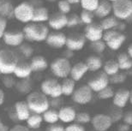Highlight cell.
I'll return each instance as SVG.
<instances>
[{
    "instance_id": "obj_1",
    "label": "cell",
    "mask_w": 132,
    "mask_h": 131,
    "mask_svg": "<svg viewBox=\"0 0 132 131\" xmlns=\"http://www.w3.org/2000/svg\"><path fill=\"white\" fill-rule=\"evenodd\" d=\"M22 32L24 33L25 40L28 42L41 43L46 41L50 30L48 25H46L45 23L29 22L25 24L22 28Z\"/></svg>"
},
{
    "instance_id": "obj_2",
    "label": "cell",
    "mask_w": 132,
    "mask_h": 131,
    "mask_svg": "<svg viewBox=\"0 0 132 131\" xmlns=\"http://www.w3.org/2000/svg\"><path fill=\"white\" fill-rule=\"evenodd\" d=\"M19 61L16 51L11 48H2L0 50V74H13Z\"/></svg>"
},
{
    "instance_id": "obj_3",
    "label": "cell",
    "mask_w": 132,
    "mask_h": 131,
    "mask_svg": "<svg viewBox=\"0 0 132 131\" xmlns=\"http://www.w3.org/2000/svg\"><path fill=\"white\" fill-rule=\"evenodd\" d=\"M27 103L30 111L37 114L44 113L49 109V101L46 94L40 92H32L27 97Z\"/></svg>"
},
{
    "instance_id": "obj_4",
    "label": "cell",
    "mask_w": 132,
    "mask_h": 131,
    "mask_svg": "<svg viewBox=\"0 0 132 131\" xmlns=\"http://www.w3.org/2000/svg\"><path fill=\"white\" fill-rule=\"evenodd\" d=\"M35 6L29 1H22L15 5L14 18L17 22L23 24L32 22Z\"/></svg>"
},
{
    "instance_id": "obj_5",
    "label": "cell",
    "mask_w": 132,
    "mask_h": 131,
    "mask_svg": "<svg viewBox=\"0 0 132 131\" xmlns=\"http://www.w3.org/2000/svg\"><path fill=\"white\" fill-rule=\"evenodd\" d=\"M102 40L105 41L106 46L110 50L118 51L125 44L126 40V36L123 32H119V31L116 29H112L105 31Z\"/></svg>"
},
{
    "instance_id": "obj_6",
    "label": "cell",
    "mask_w": 132,
    "mask_h": 131,
    "mask_svg": "<svg viewBox=\"0 0 132 131\" xmlns=\"http://www.w3.org/2000/svg\"><path fill=\"white\" fill-rule=\"evenodd\" d=\"M71 63L70 59L66 58L64 57H57L52 60L50 64V69L52 73L57 78H67L70 74L71 70Z\"/></svg>"
},
{
    "instance_id": "obj_7",
    "label": "cell",
    "mask_w": 132,
    "mask_h": 131,
    "mask_svg": "<svg viewBox=\"0 0 132 131\" xmlns=\"http://www.w3.org/2000/svg\"><path fill=\"white\" fill-rule=\"evenodd\" d=\"M112 13L118 20L132 18V0H117L112 3Z\"/></svg>"
},
{
    "instance_id": "obj_8",
    "label": "cell",
    "mask_w": 132,
    "mask_h": 131,
    "mask_svg": "<svg viewBox=\"0 0 132 131\" xmlns=\"http://www.w3.org/2000/svg\"><path fill=\"white\" fill-rule=\"evenodd\" d=\"M41 92L46 96H50L52 99L59 98L62 95L61 83L56 79H46L41 82Z\"/></svg>"
},
{
    "instance_id": "obj_9",
    "label": "cell",
    "mask_w": 132,
    "mask_h": 131,
    "mask_svg": "<svg viewBox=\"0 0 132 131\" xmlns=\"http://www.w3.org/2000/svg\"><path fill=\"white\" fill-rule=\"evenodd\" d=\"M2 40L6 46L17 48L25 41L24 33L22 30H7Z\"/></svg>"
},
{
    "instance_id": "obj_10",
    "label": "cell",
    "mask_w": 132,
    "mask_h": 131,
    "mask_svg": "<svg viewBox=\"0 0 132 131\" xmlns=\"http://www.w3.org/2000/svg\"><path fill=\"white\" fill-rule=\"evenodd\" d=\"M87 42V39L83 33H73L66 38V49L75 52L81 51Z\"/></svg>"
},
{
    "instance_id": "obj_11",
    "label": "cell",
    "mask_w": 132,
    "mask_h": 131,
    "mask_svg": "<svg viewBox=\"0 0 132 131\" xmlns=\"http://www.w3.org/2000/svg\"><path fill=\"white\" fill-rule=\"evenodd\" d=\"M104 29L102 28L100 22H92L91 24L86 25L85 28H84L83 34L87 39V40L93 42V41L102 40L103 34H104Z\"/></svg>"
},
{
    "instance_id": "obj_12",
    "label": "cell",
    "mask_w": 132,
    "mask_h": 131,
    "mask_svg": "<svg viewBox=\"0 0 132 131\" xmlns=\"http://www.w3.org/2000/svg\"><path fill=\"white\" fill-rule=\"evenodd\" d=\"M67 36L61 31H52L47 36L46 43L52 49H62L65 47Z\"/></svg>"
},
{
    "instance_id": "obj_13",
    "label": "cell",
    "mask_w": 132,
    "mask_h": 131,
    "mask_svg": "<svg viewBox=\"0 0 132 131\" xmlns=\"http://www.w3.org/2000/svg\"><path fill=\"white\" fill-rule=\"evenodd\" d=\"M68 15L61 13L59 11L54 12L53 14L50 15L48 23V27L52 28L53 31H61L64 28L67 27Z\"/></svg>"
},
{
    "instance_id": "obj_14",
    "label": "cell",
    "mask_w": 132,
    "mask_h": 131,
    "mask_svg": "<svg viewBox=\"0 0 132 131\" xmlns=\"http://www.w3.org/2000/svg\"><path fill=\"white\" fill-rule=\"evenodd\" d=\"M92 89L89 88L88 85H83L81 87L76 89L73 93V99L76 103L80 104H88L91 101L92 96Z\"/></svg>"
},
{
    "instance_id": "obj_15",
    "label": "cell",
    "mask_w": 132,
    "mask_h": 131,
    "mask_svg": "<svg viewBox=\"0 0 132 131\" xmlns=\"http://www.w3.org/2000/svg\"><path fill=\"white\" fill-rule=\"evenodd\" d=\"M109 83H110L109 75H107L103 71V72H100L98 75H96L94 77L89 80L88 85L92 89V91L98 93L100 90H102L103 88L109 86Z\"/></svg>"
},
{
    "instance_id": "obj_16",
    "label": "cell",
    "mask_w": 132,
    "mask_h": 131,
    "mask_svg": "<svg viewBox=\"0 0 132 131\" xmlns=\"http://www.w3.org/2000/svg\"><path fill=\"white\" fill-rule=\"evenodd\" d=\"M93 127L97 131H105L112 126V120L105 114H97L91 119Z\"/></svg>"
},
{
    "instance_id": "obj_17",
    "label": "cell",
    "mask_w": 132,
    "mask_h": 131,
    "mask_svg": "<svg viewBox=\"0 0 132 131\" xmlns=\"http://www.w3.org/2000/svg\"><path fill=\"white\" fill-rule=\"evenodd\" d=\"M33 70L31 69L29 62H26L24 60H20L14 69L13 75L18 79H27L32 74Z\"/></svg>"
},
{
    "instance_id": "obj_18",
    "label": "cell",
    "mask_w": 132,
    "mask_h": 131,
    "mask_svg": "<svg viewBox=\"0 0 132 131\" xmlns=\"http://www.w3.org/2000/svg\"><path fill=\"white\" fill-rule=\"evenodd\" d=\"M33 72L45 71L48 68V61L42 55H34L29 61Z\"/></svg>"
},
{
    "instance_id": "obj_19",
    "label": "cell",
    "mask_w": 132,
    "mask_h": 131,
    "mask_svg": "<svg viewBox=\"0 0 132 131\" xmlns=\"http://www.w3.org/2000/svg\"><path fill=\"white\" fill-rule=\"evenodd\" d=\"M88 71V68L85 64V62H78L71 67L70 70V78L75 82H78L82 79V77Z\"/></svg>"
},
{
    "instance_id": "obj_20",
    "label": "cell",
    "mask_w": 132,
    "mask_h": 131,
    "mask_svg": "<svg viewBox=\"0 0 132 131\" xmlns=\"http://www.w3.org/2000/svg\"><path fill=\"white\" fill-rule=\"evenodd\" d=\"M130 100V91L125 88H121L114 93L113 104L118 108H123Z\"/></svg>"
},
{
    "instance_id": "obj_21",
    "label": "cell",
    "mask_w": 132,
    "mask_h": 131,
    "mask_svg": "<svg viewBox=\"0 0 132 131\" xmlns=\"http://www.w3.org/2000/svg\"><path fill=\"white\" fill-rule=\"evenodd\" d=\"M112 13V3L108 0H100L99 5L96 10L94 11V15L98 18L107 17Z\"/></svg>"
},
{
    "instance_id": "obj_22",
    "label": "cell",
    "mask_w": 132,
    "mask_h": 131,
    "mask_svg": "<svg viewBox=\"0 0 132 131\" xmlns=\"http://www.w3.org/2000/svg\"><path fill=\"white\" fill-rule=\"evenodd\" d=\"M15 111L17 118L21 121H25L30 117V109L27 101H17L15 104Z\"/></svg>"
},
{
    "instance_id": "obj_23",
    "label": "cell",
    "mask_w": 132,
    "mask_h": 131,
    "mask_svg": "<svg viewBox=\"0 0 132 131\" xmlns=\"http://www.w3.org/2000/svg\"><path fill=\"white\" fill-rule=\"evenodd\" d=\"M50 17V12L47 8L44 6H35L32 22L45 23L47 22Z\"/></svg>"
},
{
    "instance_id": "obj_24",
    "label": "cell",
    "mask_w": 132,
    "mask_h": 131,
    "mask_svg": "<svg viewBox=\"0 0 132 131\" xmlns=\"http://www.w3.org/2000/svg\"><path fill=\"white\" fill-rule=\"evenodd\" d=\"M15 5L11 0H0V15L6 19L14 18Z\"/></svg>"
},
{
    "instance_id": "obj_25",
    "label": "cell",
    "mask_w": 132,
    "mask_h": 131,
    "mask_svg": "<svg viewBox=\"0 0 132 131\" xmlns=\"http://www.w3.org/2000/svg\"><path fill=\"white\" fill-rule=\"evenodd\" d=\"M85 64L88 68V71L96 72L103 67V60L98 55H90L85 60Z\"/></svg>"
},
{
    "instance_id": "obj_26",
    "label": "cell",
    "mask_w": 132,
    "mask_h": 131,
    "mask_svg": "<svg viewBox=\"0 0 132 131\" xmlns=\"http://www.w3.org/2000/svg\"><path fill=\"white\" fill-rule=\"evenodd\" d=\"M76 113L72 107L66 106L60 109L59 112V119L64 123H70L76 119Z\"/></svg>"
},
{
    "instance_id": "obj_27",
    "label": "cell",
    "mask_w": 132,
    "mask_h": 131,
    "mask_svg": "<svg viewBox=\"0 0 132 131\" xmlns=\"http://www.w3.org/2000/svg\"><path fill=\"white\" fill-rule=\"evenodd\" d=\"M117 61L121 70H129L132 68V58L127 52H121L118 54Z\"/></svg>"
},
{
    "instance_id": "obj_28",
    "label": "cell",
    "mask_w": 132,
    "mask_h": 131,
    "mask_svg": "<svg viewBox=\"0 0 132 131\" xmlns=\"http://www.w3.org/2000/svg\"><path fill=\"white\" fill-rule=\"evenodd\" d=\"M103 70L109 76L118 73L119 71V66H118V63L117 59L111 58L106 60L103 64Z\"/></svg>"
},
{
    "instance_id": "obj_29",
    "label": "cell",
    "mask_w": 132,
    "mask_h": 131,
    "mask_svg": "<svg viewBox=\"0 0 132 131\" xmlns=\"http://www.w3.org/2000/svg\"><path fill=\"white\" fill-rule=\"evenodd\" d=\"M118 22H119V20L117 17H115L114 15H109L107 17L103 18L102 21L100 22V25H101L104 31L112 30L116 29V28H117L118 24Z\"/></svg>"
},
{
    "instance_id": "obj_30",
    "label": "cell",
    "mask_w": 132,
    "mask_h": 131,
    "mask_svg": "<svg viewBox=\"0 0 132 131\" xmlns=\"http://www.w3.org/2000/svg\"><path fill=\"white\" fill-rule=\"evenodd\" d=\"M17 53L23 58H31L34 56V50L30 44L23 42L20 46L17 47Z\"/></svg>"
},
{
    "instance_id": "obj_31",
    "label": "cell",
    "mask_w": 132,
    "mask_h": 131,
    "mask_svg": "<svg viewBox=\"0 0 132 131\" xmlns=\"http://www.w3.org/2000/svg\"><path fill=\"white\" fill-rule=\"evenodd\" d=\"M76 82L71 78H64V81L61 83L62 93L65 96H70L73 94L75 91Z\"/></svg>"
},
{
    "instance_id": "obj_32",
    "label": "cell",
    "mask_w": 132,
    "mask_h": 131,
    "mask_svg": "<svg viewBox=\"0 0 132 131\" xmlns=\"http://www.w3.org/2000/svg\"><path fill=\"white\" fill-rule=\"evenodd\" d=\"M59 112L55 110H47L44 112L43 120L48 124H55L59 121Z\"/></svg>"
},
{
    "instance_id": "obj_33",
    "label": "cell",
    "mask_w": 132,
    "mask_h": 131,
    "mask_svg": "<svg viewBox=\"0 0 132 131\" xmlns=\"http://www.w3.org/2000/svg\"><path fill=\"white\" fill-rule=\"evenodd\" d=\"M100 0H81L80 4L82 10L94 12L97 9Z\"/></svg>"
},
{
    "instance_id": "obj_34",
    "label": "cell",
    "mask_w": 132,
    "mask_h": 131,
    "mask_svg": "<svg viewBox=\"0 0 132 131\" xmlns=\"http://www.w3.org/2000/svg\"><path fill=\"white\" fill-rule=\"evenodd\" d=\"M90 48L92 51L94 52H95L96 54H101L105 51V49L107 48V46H106V45H105L104 40H100L90 42Z\"/></svg>"
},
{
    "instance_id": "obj_35",
    "label": "cell",
    "mask_w": 132,
    "mask_h": 131,
    "mask_svg": "<svg viewBox=\"0 0 132 131\" xmlns=\"http://www.w3.org/2000/svg\"><path fill=\"white\" fill-rule=\"evenodd\" d=\"M42 120H43L42 117L39 116V114L36 113L32 116L30 115V117L27 119V124L31 129H38L40 127Z\"/></svg>"
},
{
    "instance_id": "obj_36",
    "label": "cell",
    "mask_w": 132,
    "mask_h": 131,
    "mask_svg": "<svg viewBox=\"0 0 132 131\" xmlns=\"http://www.w3.org/2000/svg\"><path fill=\"white\" fill-rule=\"evenodd\" d=\"M95 17L94 12L89 11V10H82L80 14V18L81 21V23L85 25L91 24L92 22H94V19Z\"/></svg>"
},
{
    "instance_id": "obj_37",
    "label": "cell",
    "mask_w": 132,
    "mask_h": 131,
    "mask_svg": "<svg viewBox=\"0 0 132 131\" xmlns=\"http://www.w3.org/2000/svg\"><path fill=\"white\" fill-rule=\"evenodd\" d=\"M20 80L21 81L15 83V87H16L17 90L21 93H28L31 90V84L28 81V78Z\"/></svg>"
},
{
    "instance_id": "obj_38",
    "label": "cell",
    "mask_w": 132,
    "mask_h": 131,
    "mask_svg": "<svg viewBox=\"0 0 132 131\" xmlns=\"http://www.w3.org/2000/svg\"><path fill=\"white\" fill-rule=\"evenodd\" d=\"M80 24H81V21L80 18V15L76 13H72L70 15H68V22H67V28H75L77 27Z\"/></svg>"
},
{
    "instance_id": "obj_39",
    "label": "cell",
    "mask_w": 132,
    "mask_h": 131,
    "mask_svg": "<svg viewBox=\"0 0 132 131\" xmlns=\"http://www.w3.org/2000/svg\"><path fill=\"white\" fill-rule=\"evenodd\" d=\"M57 10L59 12L64 13V14L67 15L69 13H70L71 11V4H70V2L68 0H59L57 2Z\"/></svg>"
},
{
    "instance_id": "obj_40",
    "label": "cell",
    "mask_w": 132,
    "mask_h": 131,
    "mask_svg": "<svg viewBox=\"0 0 132 131\" xmlns=\"http://www.w3.org/2000/svg\"><path fill=\"white\" fill-rule=\"evenodd\" d=\"M98 97L100 99H111L113 98L114 96V91H113L112 88L109 87H105V88H103L102 90H100L98 92Z\"/></svg>"
},
{
    "instance_id": "obj_41",
    "label": "cell",
    "mask_w": 132,
    "mask_h": 131,
    "mask_svg": "<svg viewBox=\"0 0 132 131\" xmlns=\"http://www.w3.org/2000/svg\"><path fill=\"white\" fill-rule=\"evenodd\" d=\"M12 74H8V75H3L2 77V82L3 85L7 88H11L14 86H15V78L11 75Z\"/></svg>"
},
{
    "instance_id": "obj_42",
    "label": "cell",
    "mask_w": 132,
    "mask_h": 131,
    "mask_svg": "<svg viewBox=\"0 0 132 131\" xmlns=\"http://www.w3.org/2000/svg\"><path fill=\"white\" fill-rule=\"evenodd\" d=\"M110 82L113 83V84H118V83H123L125 82L126 80V75L125 73H116V74L109 76Z\"/></svg>"
},
{
    "instance_id": "obj_43",
    "label": "cell",
    "mask_w": 132,
    "mask_h": 131,
    "mask_svg": "<svg viewBox=\"0 0 132 131\" xmlns=\"http://www.w3.org/2000/svg\"><path fill=\"white\" fill-rule=\"evenodd\" d=\"M76 120L80 124H88L91 121V117L89 114L86 113V112H81V113L76 114Z\"/></svg>"
},
{
    "instance_id": "obj_44",
    "label": "cell",
    "mask_w": 132,
    "mask_h": 131,
    "mask_svg": "<svg viewBox=\"0 0 132 131\" xmlns=\"http://www.w3.org/2000/svg\"><path fill=\"white\" fill-rule=\"evenodd\" d=\"M8 28V19L0 15V40L4 37L5 32L7 31Z\"/></svg>"
},
{
    "instance_id": "obj_45",
    "label": "cell",
    "mask_w": 132,
    "mask_h": 131,
    "mask_svg": "<svg viewBox=\"0 0 132 131\" xmlns=\"http://www.w3.org/2000/svg\"><path fill=\"white\" fill-rule=\"evenodd\" d=\"M65 131H85L84 128L80 124H74L69 126L65 129Z\"/></svg>"
},
{
    "instance_id": "obj_46",
    "label": "cell",
    "mask_w": 132,
    "mask_h": 131,
    "mask_svg": "<svg viewBox=\"0 0 132 131\" xmlns=\"http://www.w3.org/2000/svg\"><path fill=\"white\" fill-rule=\"evenodd\" d=\"M47 131H65V128H64L62 125H57L54 124L49 128Z\"/></svg>"
},
{
    "instance_id": "obj_47",
    "label": "cell",
    "mask_w": 132,
    "mask_h": 131,
    "mask_svg": "<svg viewBox=\"0 0 132 131\" xmlns=\"http://www.w3.org/2000/svg\"><path fill=\"white\" fill-rule=\"evenodd\" d=\"M9 131H29V129H28L27 127L23 126V125L18 124V125L14 126L11 129H10Z\"/></svg>"
},
{
    "instance_id": "obj_48",
    "label": "cell",
    "mask_w": 132,
    "mask_h": 131,
    "mask_svg": "<svg viewBox=\"0 0 132 131\" xmlns=\"http://www.w3.org/2000/svg\"><path fill=\"white\" fill-rule=\"evenodd\" d=\"M123 120H125V123L129 125H132V112H128L125 115V117H123Z\"/></svg>"
},
{
    "instance_id": "obj_49",
    "label": "cell",
    "mask_w": 132,
    "mask_h": 131,
    "mask_svg": "<svg viewBox=\"0 0 132 131\" xmlns=\"http://www.w3.org/2000/svg\"><path fill=\"white\" fill-rule=\"evenodd\" d=\"M125 24L123 23V22H122V21L119 20V22H118V24L117 26V28H116V30L119 31V32H123V31H125Z\"/></svg>"
},
{
    "instance_id": "obj_50",
    "label": "cell",
    "mask_w": 132,
    "mask_h": 131,
    "mask_svg": "<svg viewBox=\"0 0 132 131\" xmlns=\"http://www.w3.org/2000/svg\"><path fill=\"white\" fill-rule=\"evenodd\" d=\"M118 130L119 131H129L130 130V125L125 123V124L119 125V127H118Z\"/></svg>"
},
{
    "instance_id": "obj_51",
    "label": "cell",
    "mask_w": 132,
    "mask_h": 131,
    "mask_svg": "<svg viewBox=\"0 0 132 131\" xmlns=\"http://www.w3.org/2000/svg\"><path fill=\"white\" fill-rule=\"evenodd\" d=\"M9 128L6 125H4L3 124V122L1 121V119H0V131H9Z\"/></svg>"
},
{
    "instance_id": "obj_52",
    "label": "cell",
    "mask_w": 132,
    "mask_h": 131,
    "mask_svg": "<svg viewBox=\"0 0 132 131\" xmlns=\"http://www.w3.org/2000/svg\"><path fill=\"white\" fill-rule=\"evenodd\" d=\"M4 91L0 88V106L4 103Z\"/></svg>"
},
{
    "instance_id": "obj_53",
    "label": "cell",
    "mask_w": 132,
    "mask_h": 131,
    "mask_svg": "<svg viewBox=\"0 0 132 131\" xmlns=\"http://www.w3.org/2000/svg\"><path fill=\"white\" fill-rule=\"evenodd\" d=\"M127 53L129 54V56H130V57H131V58H132V44H130V46H129Z\"/></svg>"
},
{
    "instance_id": "obj_54",
    "label": "cell",
    "mask_w": 132,
    "mask_h": 131,
    "mask_svg": "<svg viewBox=\"0 0 132 131\" xmlns=\"http://www.w3.org/2000/svg\"><path fill=\"white\" fill-rule=\"evenodd\" d=\"M70 2V4H80L81 0H68Z\"/></svg>"
},
{
    "instance_id": "obj_55",
    "label": "cell",
    "mask_w": 132,
    "mask_h": 131,
    "mask_svg": "<svg viewBox=\"0 0 132 131\" xmlns=\"http://www.w3.org/2000/svg\"><path fill=\"white\" fill-rule=\"evenodd\" d=\"M130 101L132 104V89H131V91H130Z\"/></svg>"
},
{
    "instance_id": "obj_56",
    "label": "cell",
    "mask_w": 132,
    "mask_h": 131,
    "mask_svg": "<svg viewBox=\"0 0 132 131\" xmlns=\"http://www.w3.org/2000/svg\"><path fill=\"white\" fill-rule=\"evenodd\" d=\"M46 1H48L50 3H54V2H57L59 0H46Z\"/></svg>"
},
{
    "instance_id": "obj_57",
    "label": "cell",
    "mask_w": 132,
    "mask_h": 131,
    "mask_svg": "<svg viewBox=\"0 0 132 131\" xmlns=\"http://www.w3.org/2000/svg\"><path fill=\"white\" fill-rule=\"evenodd\" d=\"M109 2H111V3H114L115 1H117V0H108Z\"/></svg>"
},
{
    "instance_id": "obj_58",
    "label": "cell",
    "mask_w": 132,
    "mask_h": 131,
    "mask_svg": "<svg viewBox=\"0 0 132 131\" xmlns=\"http://www.w3.org/2000/svg\"><path fill=\"white\" fill-rule=\"evenodd\" d=\"M2 49V46H1V44H0V50Z\"/></svg>"
}]
</instances>
